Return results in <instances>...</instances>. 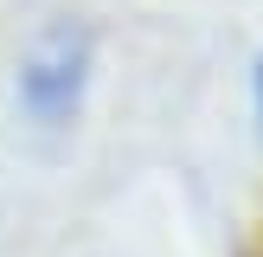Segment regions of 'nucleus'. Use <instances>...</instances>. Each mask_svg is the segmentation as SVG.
<instances>
[{"mask_svg":"<svg viewBox=\"0 0 263 257\" xmlns=\"http://www.w3.org/2000/svg\"><path fill=\"white\" fill-rule=\"evenodd\" d=\"M84 84H90V32L71 26V20L51 26L20 58V109L32 122H45V128H58L64 116H77Z\"/></svg>","mask_w":263,"mask_h":257,"instance_id":"f257e3e1","label":"nucleus"},{"mask_svg":"<svg viewBox=\"0 0 263 257\" xmlns=\"http://www.w3.org/2000/svg\"><path fill=\"white\" fill-rule=\"evenodd\" d=\"M251 103H257V128H263V58H257V71H251Z\"/></svg>","mask_w":263,"mask_h":257,"instance_id":"f03ea898","label":"nucleus"}]
</instances>
